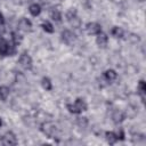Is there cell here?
<instances>
[{
  "label": "cell",
  "mask_w": 146,
  "mask_h": 146,
  "mask_svg": "<svg viewBox=\"0 0 146 146\" xmlns=\"http://www.w3.org/2000/svg\"><path fill=\"white\" fill-rule=\"evenodd\" d=\"M105 78H106V80L107 81H113V80H115L116 79V73H115V71H113V70H107L106 72H105Z\"/></svg>",
  "instance_id": "cell-15"
},
{
  "label": "cell",
  "mask_w": 146,
  "mask_h": 146,
  "mask_svg": "<svg viewBox=\"0 0 146 146\" xmlns=\"http://www.w3.org/2000/svg\"><path fill=\"white\" fill-rule=\"evenodd\" d=\"M78 124H79L80 127H82V128L87 127V124H88L87 117H78Z\"/></svg>",
  "instance_id": "cell-21"
},
{
  "label": "cell",
  "mask_w": 146,
  "mask_h": 146,
  "mask_svg": "<svg viewBox=\"0 0 146 146\" xmlns=\"http://www.w3.org/2000/svg\"><path fill=\"white\" fill-rule=\"evenodd\" d=\"M50 17H51L54 21H56V22H60V18H62L60 13H59L58 9H51V10H50Z\"/></svg>",
  "instance_id": "cell-14"
},
{
  "label": "cell",
  "mask_w": 146,
  "mask_h": 146,
  "mask_svg": "<svg viewBox=\"0 0 146 146\" xmlns=\"http://www.w3.org/2000/svg\"><path fill=\"white\" fill-rule=\"evenodd\" d=\"M30 13L33 15V16H38L40 13H41V7L40 5L38 3H33L30 6Z\"/></svg>",
  "instance_id": "cell-11"
},
{
  "label": "cell",
  "mask_w": 146,
  "mask_h": 146,
  "mask_svg": "<svg viewBox=\"0 0 146 146\" xmlns=\"http://www.w3.org/2000/svg\"><path fill=\"white\" fill-rule=\"evenodd\" d=\"M62 39H63L64 42H66L67 44H71V43H73V42L75 41V35H74L71 31L65 30V31L62 32Z\"/></svg>",
  "instance_id": "cell-8"
},
{
  "label": "cell",
  "mask_w": 146,
  "mask_h": 146,
  "mask_svg": "<svg viewBox=\"0 0 146 146\" xmlns=\"http://www.w3.org/2000/svg\"><path fill=\"white\" fill-rule=\"evenodd\" d=\"M5 23V19H3V16L1 15V13H0V25H2Z\"/></svg>",
  "instance_id": "cell-23"
},
{
  "label": "cell",
  "mask_w": 146,
  "mask_h": 146,
  "mask_svg": "<svg viewBox=\"0 0 146 146\" xmlns=\"http://www.w3.org/2000/svg\"><path fill=\"white\" fill-rule=\"evenodd\" d=\"M13 41H14L15 44H18V43L22 41V36H21L18 33L14 32V33H13Z\"/></svg>",
  "instance_id": "cell-22"
},
{
  "label": "cell",
  "mask_w": 146,
  "mask_h": 146,
  "mask_svg": "<svg viewBox=\"0 0 146 146\" xmlns=\"http://www.w3.org/2000/svg\"><path fill=\"white\" fill-rule=\"evenodd\" d=\"M18 30L23 31V32H30L32 30V24L27 18H21L18 21Z\"/></svg>",
  "instance_id": "cell-5"
},
{
  "label": "cell",
  "mask_w": 146,
  "mask_h": 146,
  "mask_svg": "<svg viewBox=\"0 0 146 146\" xmlns=\"http://www.w3.org/2000/svg\"><path fill=\"white\" fill-rule=\"evenodd\" d=\"M97 44L99 46V47H102V48H104L106 44H107V35L106 34H104V33H98V36H97Z\"/></svg>",
  "instance_id": "cell-10"
},
{
  "label": "cell",
  "mask_w": 146,
  "mask_h": 146,
  "mask_svg": "<svg viewBox=\"0 0 146 146\" xmlns=\"http://www.w3.org/2000/svg\"><path fill=\"white\" fill-rule=\"evenodd\" d=\"M1 124H2V122H1V119H0V127H1Z\"/></svg>",
  "instance_id": "cell-24"
},
{
  "label": "cell",
  "mask_w": 146,
  "mask_h": 146,
  "mask_svg": "<svg viewBox=\"0 0 146 146\" xmlns=\"http://www.w3.org/2000/svg\"><path fill=\"white\" fill-rule=\"evenodd\" d=\"M19 64L22 67L29 70L32 67V58L27 55V54H22L19 57Z\"/></svg>",
  "instance_id": "cell-6"
},
{
  "label": "cell",
  "mask_w": 146,
  "mask_h": 146,
  "mask_svg": "<svg viewBox=\"0 0 146 146\" xmlns=\"http://www.w3.org/2000/svg\"><path fill=\"white\" fill-rule=\"evenodd\" d=\"M106 139L110 144H114L116 140H119V136L114 132H106Z\"/></svg>",
  "instance_id": "cell-12"
},
{
  "label": "cell",
  "mask_w": 146,
  "mask_h": 146,
  "mask_svg": "<svg viewBox=\"0 0 146 146\" xmlns=\"http://www.w3.org/2000/svg\"><path fill=\"white\" fill-rule=\"evenodd\" d=\"M1 143H2L3 145H16V144H17V139H16L15 135H14L11 131H8V132H6V135L2 137Z\"/></svg>",
  "instance_id": "cell-4"
},
{
  "label": "cell",
  "mask_w": 146,
  "mask_h": 146,
  "mask_svg": "<svg viewBox=\"0 0 146 146\" xmlns=\"http://www.w3.org/2000/svg\"><path fill=\"white\" fill-rule=\"evenodd\" d=\"M113 121L115 122V123H119V122H121V121H123V119H124V115H123V113L122 112H120V111H116V112H114V114H113Z\"/></svg>",
  "instance_id": "cell-16"
},
{
  "label": "cell",
  "mask_w": 146,
  "mask_h": 146,
  "mask_svg": "<svg viewBox=\"0 0 146 146\" xmlns=\"http://www.w3.org/2000/svg\"><path fill=\"white\" fill-rule=\"evenodd\" d=\"M42 29H43L46 32H49V33H52V32H54V27H52V25H51L49 22H44V23L42 24Z\"/></svg>",
  "instance_id": "cell-19"
},
{
  "label": "cell",
  "mask_w": 146,
  "mask_h": 146,
  "mask_svg": "<svg viewBox=\"0 0 146 146\" xmlns=\"http://www.w3.org/2000/svg\"><path fill=\"white\" fill-rule=\"evenodd\" d=\"M8 95H9V89L7 87H5V86H1L0 87V99L1 100H6Z\"/></svg>",
  "instance_id": "cell-13"
},
{
  "label": "cell",
  "mask_w": 146,
  "mask_h": 146,
  "mask_svg": "<svg viewBox=\"0 0 146 146\" xmlns=\"http://www.w3.org/2000/svg\"><path fill=\"white\" fill-rule=\"evenodd\" d=\"M8 54H10V46H9V43L6 40L0 39V55L6 56Z\"/></svg>",
  "instance_id": "cell-9"
},
{
  "label": "cell",
  "mask_w": 146,
  "mask_h": 146,
  "mask_svg": "<svg viewBox=\"0 0 146 146\" xmlns=\"http://www.w3.org/2000/svg\"><path fill=\"white\" fill-rule=\"evenodd\" d=\"M138 90H139V92H140V95H141V98L144 99V97H145V91H146V89H145V82L141 80L140 82H139V84H138Z\"/></svg>",
  "instance_id": "cell-20"
},
{
  "label": "cell",
  "mask_w": 146,
  "mask_h": 146,
  "mask_svg": "<svg viewBox=\"0 0 146 146\" xmlns=\"http://www.w3.org/2000/svg\"><path fill=\"white\" fill-rule=\"evenodd\" d=\"M112 34L116 38H122L123 36V31L120 29V27H113L112 30Z\"/></svg>",
  "instance_id": "cell-17"
},
{
  "label": "cell",
  "mask_w": 146,
  "mask_h": 146,
  "mask_svg": "<svg viewBox=\"0 0 146 146\" xmlns=\"http://www.w3.org/2000/svg\"><path fill=\"white\" fill-rule=\"evenodd\" d=\"M139 1H144V0H139Z\"/></svg>",
  "instance_id": "cell-25"
},
{
  "label": "cell",
  "mask_w": 146,
  "mask_h": 146,
  "mask_svg": "<svg viewBox=\"0 0 146 146\" xmlns=\"http://www.w3.org/2000/svg\"><path fill=\"white\" fill-rule=\"evenodd\" d=\"M66 18H67V22L70 23V25L74 29H79L81 26V19L78 17L76 13L73 11V10H70L67 14H66Z\"/></svg>",
  "instance_id": "cell-3"
},
{
  "label": "cell",
  "mask_w": 146,
  "mask_h": 146,
  "mask_svg": "<svg viewBox=\"0 0 146 146\" xmlns=\"http://www.w3.org/2000/svg\"><path fill=\"white\" fill-rule=\"evenodd\" d=\"M41 83H42V87H43L46 90H50V89H51V82H50V80H49L48 78H43Z\"/></svg>",
  "instance_id": "cell-18"
},
{
  "label": "cell",
  "mask_w": 146,
  "mask_h": 146,
  "mask_svg": "<svg viewBox=\"0 0 146 146\" xmlns=\"http://www.w3.org/2000/svg\"><path fill=\"white\" fill-rule=\"evenodd\" d=\"M67 108H68V111L71 113H80V112L87 110V105H86V103H84L83 99L78 98L74 104H68L67 105Z\"/></svg>",
  "instance_id": "cell-1"
},
{
  "label": "cell",
  "mask_w": 146,
  "mask_h": 146,
  "mask_svg": "<svg viewBox=\"0 0 146 146\" xmlns=\"http://www.w3.org/2000/svg\"><path fill=\"white\" fill-rule=\"evenodd\" d=\"M41 131L48 137H55L57 135V127L52 122H44L41 124Z\"/></svg>",
  "instance_id": "cell-2"
},
{
  "label": "cell",
  "mask_w": 146,
  "mask_h": 146,
  "mask_svg": "<svg viewBox=\"0 0 146 146\" xmlns=\"http://www.w3.org/2000/svg\"><path fill=\"white\" fill-rule=\"evenodd\" d=\"M86 31L88 34H98L102 31V27L98 23H88L86 26Z\"/></svg>",
  "instance_id": "cell-7"
}]
</instances>
